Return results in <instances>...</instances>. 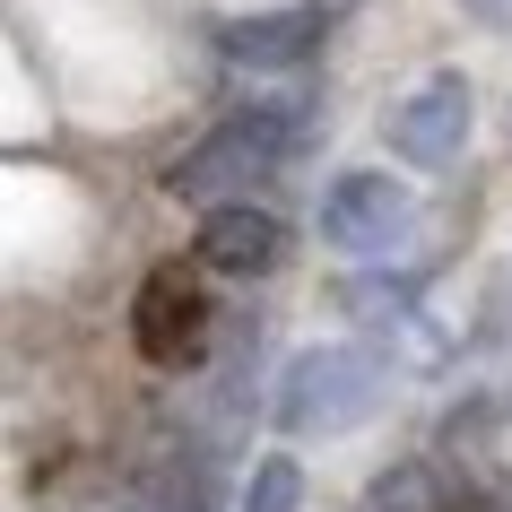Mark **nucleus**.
<instances>
[{
  "label": "nucleus",
  "instance_id": "nucleus-5",
  "mask_svg": "<svg viewBox=\"0 0 512 512\" xmlns=\"http://www.w3.org/2000/svg\"><path fill=\"white\" fill-rule=\"evenodd\" d=\"M391 148H400L408 165H452L460 148H469V79L460 70H434L417 96H400L391 105Z\"/></svg>",
  "mask_w": 512,
  "mask_h": 512
},
{
  "label": "nucleus",
  "instance_id": "nucleus-6",
  "mask_svg": "<svg viewBox=\"0 0 512 512\" xmlns=\"http://www.w3.org/2000/svg\"><path fill=\"white\" fill-rule=\"evenodd\" d=\"M339 304H348L356 330L391 339L408 365H443V330L426 322V296H417L408 278H348V287H339Z\"/></svg>",
  "mask_w": 512,
  "mask_h": 512
},
{
  "label": "nucleus",
  "instance_id": "nucleus-9",
  "mask_svg": "<svg viewBox=\"0 0 512 512\" xmlns=\"http://www.w3.org/2000/svg\"><path fill=\"white\" fill-rule=\"evenodd\" d=\"M365 512H452V486L434 478L426 460H391V469H374V486H365Z\"/></svg>",
  "mask_w": 512,
  "mask_h": 512
},
{
  "label": "nucleus",
  "instance_id": "nucleus-12",
  "mask_svg": "<svg viewBox=\"0 0 512 512\" xmlns=\"http://www.w3.org/2000/svg\"><path fill=\"white\" fill-rule=\"evenodd\" d=\"M131 512H148V504H131Z\"/></svg>",
  "mask_w": 512,
  "mask_h": 512
},
{
  "label": "nucleus",
  "instance_id": "nucleus-1",
  "mask_svg": "<svg viewBox=\"0 0 512 512\" xmlns=\"http://www.w3.org/2000/svg\"><path fill=\"white\" fill-rule=\"evenodd\" d=\"M304 139V96H270V105H243L235 122H217L200 148H191L165 191L191 200V209H217V200H252V183H270L278 157Z\"/></svg>",
  "mask_w": 512,
  "mask_h": 512
},
{
  "label": "nucleus",
  "instance_id": "nucleus-2",
  "mask_svg": "<svg viewBox=\"0 0 512 512\" xmlns=\"http://www.w3.org/2000/svg\"><path fill=\"white\" fill-rule=\"evenodd\" d=\"M391 400V365L374 348H304L278 382V426L287 434H356Z\"/></svg>",
  "mask_w": 512,
  "mask_h": 512
},
{
  "label": "nucleus",
  "instance_id": "nucleus-11",
  "mask_svg": "<svg viewBox=\"0 0 512 512\" xmlns=\"http://www.w3.org/2000/svg\"><path fill=\"white\" fill-rule=\"evenodd\" d=\"M460 9H469V18H486L495 35H512V0H460Z\"/></svg>",
  "mask_w": 512,
  "mask_h": 512
},
{
  "label": "nucleus",
  "instance_id": "nucleus-7",
  "mask_svg": "<svg viewBox=\"0 0 512 512\" xmlns=\"http://www.w3.org/2000/svg\"><path fill=\"white\" fill-rule=\"evenodd\" d=\"M200 261H209L217 278H270L278 261H287V226H278L270 209H252V200H217V209L200 217Z\"/></svg>",
  "mask_w": 512,
  "mask_h": 512
},
{
  "label": "nucleus",
  "instance_id": "nucleus-10",
  "mask_svg": "<svg viewBox=\"0 0 512 512\" xmlns=\"http://www.w3.org/2000/svg\"><path fill=\"white\" fill-rule=\"evenodd\" d=\"M243 512H304V469L287 452H270L252 469V486H243Z\"/></svg>",
  "mask_w": 512,
  "mask_h": 512
},
{
  "label": "nucleus",
  "instance_id": "nucleus-4",
  "mask_svg": "<svg viewBox=\"0 0 512 512\" xmlns=\"http://www.w3.org/2000/svg\"><path fill=\"white\" fill-rule=\"evenodd\" d=\"M131 339H139L148 365H191V356L209 348V296L183 270H148V287L131 304Z\"/></svg>",
  "mask_w": 512,
  "mask_h": 512
},
{
  "label": "nucleus",
  "instance_id": "nucleus-8",
  "mask_svg": "<svg viewBox=\"0 0 512 512\" xmlns=\"http://www.w3.org/2000/svg\"><path fill=\"white\" fill-rule=\"evenodd\" d=\"M313 44H322V9H278V18H226L217 27V53L243 61V70H296Z\"/></svg>",
  "mask_w": 512,
  "mask_h": 512
},
{
  "label": "nucleus",
  "instance_id": "nucleus-3",
  "mask_svg": "<svg viewBox=\"0 0 512 512\" xmlns=\"http://www.w3.org/2000/svg\"><path fill=\"white\" fill-rule=\"evenodd\" d=\"M322 235L356 261H391L417 243V191L391 183V174H339L322 191Z\"/></svg>",
  "mask_w": 512,
  "mask_h": 512
}]
</instances>
